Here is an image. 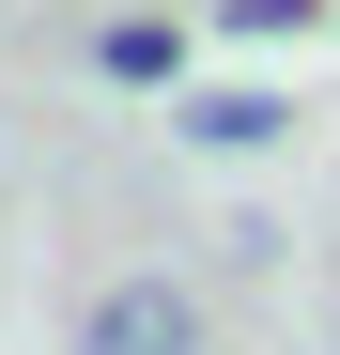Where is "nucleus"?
I'll list each match as a JSON object with an SVG mask.
<instances>
[{
  "mask_svg": "<svg viewBox=\"0 0 340 355\" xmlns=\"http://www.w3.org/2000/svg\"><path fill=\"white\" fill-rule=\"evenodd\" d=\"M78 355H201V293H170V278H108L93 309H78Z\"/></svg>",
  "mask_w": 340,
  "mask_h": 355,
  "instance_id": "1",
  "label": "nucleus"
},
{
  "mask_svg": "<svg viewBox=\"0 0 340 355\" xmlns=\"http://www.w3.org/2000/svg\"><path fill=\"white\" fill-rule=\"evenodd\" d=\"M93 78L108 93H186V16H108L93 31Z\"/></svg>",
  "mask_w": 340,
  "mask_h": 355,
  "instance_id": "2",
  "label": "nucleus"
},
{
  "mask_svg": "<svg viewBox=\"0 0 340 355\" xmlns=\"http://www.w3.org/2000/svg\"><path fill=\"white\" fill-rule=\"evenodd\" d=\"M278 124H294V108H278L263 78H216V93H186V139H201V155H263Z\"/></svg>",
  "mask_w": 340,
  "mask_h": 355,
  "instance_id": "3",
  "label": "nucleus"
},
{
  "mask_svg": "<svg viewBox=\"0 0 340 355\" xmlns=\"http://www.w3.org/2000/svg\"><path fill=\"white\" fill-rule=\"evenodd\" d=\"M232 31H248V46H309V31H325V0H232Z\"/></svg>",
  "mask_w": 340,
  "mask_h": 355,
  "instance_id": "4",
  "label": "nucleus"
}]
</instances>
